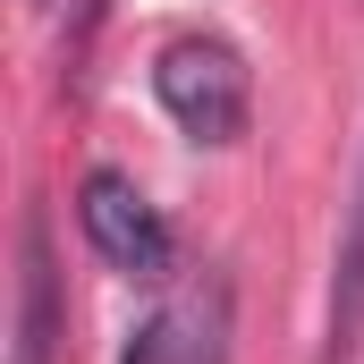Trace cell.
<instances>
[{
	"mask_svg": "<svg viewBox=\"0 0 364 364\" xmlns=\"http://www.w3.org/2000/svg\"><path fill=\"white\" fill-rule=\"evenodd\" d=\"M153 102L178 119L195 144H237L246 110H255V85H246V60L220 34H178L153 60Z\"/></svg>",
	"mask_w": 364,
	"mask_h": 364,
	"instance_id": "6da1fadb",
	"label": "cell"
},
{
	"mask_svg": "<svg viewBox=\"0 0 364 364\" xmlns=\"http://www.w3.org/2000/svg\"><path fill=\"white\" fill-rule=\"evenodd\" d=\"M77 220H85L93 255L110 263V272L144 279V288H161L170 279V220L136 195V178H119V170H85V186H77Z\"/></svg>",
	"mask_w": 364,
	"mask_h": 364,
	"instance_id": "7a4b0ae2",
	"label": "cell"
},
{
	"mask_svg": "<svg viewBox=\"0 0 364 364\" xmlns=\"http://www.w3.org/2000/svg\"><path fill=\"white\" fill-rule=\"evenodd\" d=\"M60 331H68V305H60L51 212L26 203V220H17V322H9V364H60Z\"/></svg>",
	"mask_w": 364,
	"mask_h": 364,
	"instance_id": "3957f363",
	"label": "cell"
},
{
	"mask_svg": "<svg viewBox=\"0 0 364 364\" xmlns=\"http://www.w3.org/2000/svg\"><path fill=\"white\" fill-rule=\"evenodd\" d=\"M364 339V161H356V195L339 220V255H331V314H322V364H348Z\"/></svg>",
	"mask_w": 364,
	"mask_h": 364,
	"instance_id": "277c9868",
	"label": "cell"
},
{
	"mask_svg": "<svg viewBox=\"0 0 364 364\" xmlns=\"http://www.w3.org/2000/svg\"><path fill=\"white\" fill-rule=\"evenodd\" d=\"M119 364H195V339H178V314H144L127 331Z\"/></svg>",
	"mask_w": 364,
	"mask_h": 364,
	"instance_id": "5b68a950",
	"label": "cell"
},
{
	"mask_svg": "<svg viewBox=\"0 0 364 364\" xmlns=\"http://www.w3.org/2000/svg\"><path fill=\"white\" fill-rule=\"evenodd\" d=\"M34 9H51V0H34Z\"/></svg>",
	"mask_w": 364,
	"mask_h": 364,
	"instance_id": "8992f818",
	"label": "cell"
}]
</instances>
